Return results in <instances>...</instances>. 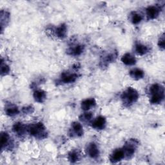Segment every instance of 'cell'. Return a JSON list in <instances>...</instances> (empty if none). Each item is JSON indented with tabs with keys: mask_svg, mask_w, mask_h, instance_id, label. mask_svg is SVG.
<instances>
[{
	"mask_svg": "<svg viewBox=\"0 0 165 165\" xmlns=\"http://www.w3.org/2000/svg\"><path fill=\"white\" fill-rule=\"evenodd\" d=\"M77 79V75L73 74H67V73H64L62 75V81L65 82V83H69V82H72L76 81Z\"/></svg>",
	"mask_w": 165,
	"mask_h": 165,
	"instance_id": "cell-10",
	"label": "cell"
},
{
	"mask_svg": "<svg viewBox=\"0 0 165 165\" xmlns=\"http://www.w3.org/2000/svg\"><path fill=\"white\" fill-rule=\"evenodd\" d=\"M136 52L140 55H144L146 53H147L148 51V48L146 46H145L141 44H138L135 47Z\"/></svg>",
	"mask_w": 165,
	"mask_h": 165,
	"instance_id": "cell-15",
	"label": "cell"
},
{
	"mask_svg": "<svg viewBox=\"0 0 165 165\" xmlns=\"http://www.w3.org/2000/svg\"><path fill=\"white\" fill-rule=\"evenodd\" d=\"M124 156H125V152H124V151L119 149L114 151V152L111 155V160L112 162L116 163L121 160L124 157Z\"/></svg>",
	"mask_w": 165,
	"mask_h": 165,
	"instance_id": "cell-4",
	"label": "cell"
},
{
	"mask_svg": "<svg viewBox=\"0 0 165 165\" xmlns=\"http://www.w3.org/2000/svg\"><path fill=\"white\" fill-rule=\"evenodd\" d=\"M34 98L36 101L42 103L46 98V94L43 90H36L34 94Z\"/></svg>",
	"mask_w": 165,
	"mask_h": 165,
	"instance_id": "cell-11",
	"label": "cell"
},
{
	"mask_svg": "<svg viewBox=\"0 0 165 165\" xmlns=\"http://www.w3.org/2000/svg\"><path fill=\"white\" fill-rule=\"evenodd\" d=\"M142 20V17L140 14H134L132 17V21L133 23L137 24L141 22Z\"/></svg>",
	"mask_w": 165,
	"mask_h": 165,
	"instance_id": "cell-20",
	"label": "cell"
},
{
	"mask_svg": "<svg viewBox=\"0 0 165 165\" xmlns=\"http://www.w3.org/2000/svg\"><path fill=\"white\" fill-rule=\"evenodd\" d=\"M56 34L58 37L59 38H64L65 37L67 34V26L65 25H61L60 26H59L56 30Z\"/></svg>",
	"mask_w": 165,
	"mask_h": 165,
	"instance_id": "cell-14",
	"label": "cell"
},
{
	"mask_svg": "<svg viewBox=\"0 0 165 165\" xmlns=\"http://www.w3.org/2000/svg\"><path fill=\"white\" fill-rule=\"evenodd\" d=\"M139 95L137 92L132 88H128L123 95V99L127 103H132L135 102L138 99Z\"/></svg>",
	"mask_w": 165,
	"mask_h": 165,
	"instance_id": "cell-2",
	"label": "cell"
},
{
	"mask_svg": "<svg viewBox=\"0 0 165 165\" xmlns=\"http://www.w3.org/2000/svg\"><path fill=\"white\" fill-rule=\"evenodd\" d=\"M8 139H9V137L7 133H3V134H2V135H1V144H2V147H3V146L8 143Z\"/></svg>",
	"mask_w": 165,
	"mask_h": 165,
	"instance_id": "cell-18",
	"label": "cell"
},
{
	"mask_svg": "<svg viewBox=\"0 0 165 165\" xmlns=\"http://www.w3.org/2000/svg\"><path fill=\"white\" fill-rule=\"evenodd\" d=\"M88 150L89 155L91 157L95 158L98 156L99 150L97 147V146L94 143H91L90 145H89V146H88V150Z\"/></svg>",
	"mask_w": 165,
	"mask_h": 165,
	"instance_id": "cell-7",
	"label": "cell"
},
{
	"mask_svg": "<svg viewBox=\"0 0 165 165\" xmlns=\"http://www.w3.org/2000/svg\"><path fill=\"white\" fill-rule=\"evenodd\" d=\"M150 92L152 96L151 98V103L154 104L159 103L164 98V89L158 84H155L151 86Z\"/></svg>",
	"mask_w": 165,
	"mask_h": 165,
	"instance_id": "cell-1",
	"label": "cell"
},
{
	"mask_svg": "<svg viewBox=\"0 0 165 165\" xmlns=\"http://www.w3.org/2000/svg\"><path fill=\"white\" fill-rule=\"evenodd\" d=\"M30 134L34 136H39L41 137V135L45 134V127L42 123H38L31 126L29 128Z\"/></svg>",
	"mask_w": 165,
	"mask_h": 165,
	"instance_id": "cell-3",
	"label": "cell"
},
{
	"mask_svg": "<svg viewBox=\"0 0 165 165\" xmlns=\"http://www.w3.org/2000/svg\"><path fill=\"white\" fill-rule=\"evenodd\" d=\"M9 72V67L5 65H5H3V64L2 63V66H1V72H2V74H7V73Z\"/></svg>",
	"mask_w": 165,
	"mask_h": 165,
	"instance_id": "cell-22",
	"label": "cell"
},
{
	"mask_svg": "<svg viewBox=\"0 0 165 165\" xmlns=\"http://www.w3.org/2000/svg\"><path fill=\"white\" fill-rule=\"evenodd\" d=\"M105 123H106L105 119L103 117H99L93 122L92 127L95 129H103L105 125Z\"/></svg>",
	"mask_w": 165,
	"mask_h": 165,
	"instance_id": "cell-5",
	"label": "cell"
},
{
	"mask_svg": "<svg viewBox=\"0 0 165 165\" xmlns=\"http://www.w3.org/2000/svg\"><path fill=\"white\" fill-rule=\"evenodd\" d=\"M95 104V101L94 99H86L81 103L82 108L85 111H88L91 107H94Z\"/></svg>",
	"mask_w": 165,
	"mask_h": 165,
	"instance_id": "cell-9",
	"label": "cell"
},
{
	"mask_svg": "<svg viewBox=\"0 0 165 165\" xmlns=\"http://www.w3.org/2000/svg\"><path fill=\"white\" fill-rule=\"evenodd\" d=\"M13 130L15 132H16L17 134H21L23 132L24 126L21 123H16L14 125Z\"/></svg>",
	"mask_w": 165,
	"mask_h": 165,
	"instance_id": "cell-16",
	"label": "cell"
},
{
	"mask_svg": "<svg viewBox=\"0 0 165 165\" xmlns=\"http://www.w3.org/2000/svg\"><path fill=\"white\" fill-rule=\"evenodd\" d=\"M130 74L131 76L132 77L136 79H139L142 78V77H143L145 74L143 70H141L140 69H134L132 71H130Z\"/></svg>",
	"mask_w": 165,
	"mask_h": 165,
	"instance_id": "cell-12",
	"label": "cell"
},
{
	"mask_svg": "<svg viewBox=\"0 0 165 165\" xmlns=\"http://www.w3.org/2000/svg\"><path fill=\"white\" fill-rule=\"evenodd\" d=\"M7 114H8V115L9 116H14V115H16V114H18V112H19V111H18V109L17 107H9L7 109Z\"/></svg>",
	"mask_w": 165,
	"mask_h": 165,
	"instance_id": "cell-17",
	"label": "cell"
},
{
	"mask_svg": "<svg viewBox=\"0 0 165 165\" xmlns=\"http://www.w3.org/2000/svg\"><path fill=\"white\" fill-rule=\"evenodd\" d=\"M92 115L91 113H86L85 114V118L86 119V120H89L92 118Z\"/></svg>",
	"mask_w": 165,
	"mask_h": 165,
	"instance_id": "cell-24",
	"label": "cell"
},
{
	"mask_svg": "<svg viewBox=\"0 0 165 165\" xmlns=\"http://www.w3.org/2000/svg\"><path fill=\"white\" fill-rule=\"evenodd\" d=\"M159 45L160 47L164 48V39L163 36L161 39H160L159 42Z\"/></svg>",
	"mask_w": 165,
	"mask_h": 165,
	"instance_id": "cell-23",
	"label": "cell"
},
{
	"mask_svg": "<svg viewBox=\"0 0 165 165\" xmlns=\"http://www.w3.org/2000/svg\"><path fill=\"white\" fill-rule=\"evenodd\" d=\"M121 61L123 63L127 65H133L136 62L135 58L130 54H126L125 55H124L121 59Z\"/></svg>",
	"mask_w": 165,
	"mask_h": 165,
	"instance_id": "cell-6",
	"label": "cell"
},
{
	"mask_svg": "<svg viewBox=\"0 0 165 165\" xmlns=\"http://www.w3.org/2000/svg\"><path fill=\"white\" fill-rule=\"evenodd\" d=\"M146 13L150 19H154L158 16L159 10L155 7L150 6L146 9Z\"/></svg>",
	"mask_w": 165,
	"mask_h": 165,
	"instance_id": "cell-8",
	"label": "cell"
},
{
	"mask_svg": "<svg viewBox=\"0 0 165 165\" xmlns=\"http://www.w3.org/2000/svg\"><path fill=\"white\" fill-rule=\"evenodd\" d=\"M72 128L77 136H81L83 134V130L80 123L77 122L74 123L72 124Z\"/></svg>",
	"mask_w": 165,
	"mask_h": 165,
	"instance_id": "cell-13",
	"label": "cell"
},
{
	"mask_svg": "<svg viewBox=\"0 0 165 165\" xmlns=\"http://www.w3.org/2000/svg\"><path fill=\"white\" fill-rule=\"evenodd\" d=\"M68 158H69V160L70 161L75 162L78 159V155L76 152H71L69 154V155H68Z\"/></svg>",
	"mask_w": 165,
	"mask_h": 165,
	"instance_id": "cell-21",
	"label": "cell"
},
{
	"mask_svg": "<svg viewBox=\"0 0 165 165\" xmlns=\"http://www.w3.org/2000/svg\"><path fill=\"white\" fill-rule=\"evenodd\" d=\"M82 50H83V47H82V46H76V47H74L72 50V54L74 55H79L82 53Z\"/></svg>",
	"mask_w": 165,
	"mask_h": 165,
	"instance_id": "cell-19",
	"label": "cell"
}]
</instances>
